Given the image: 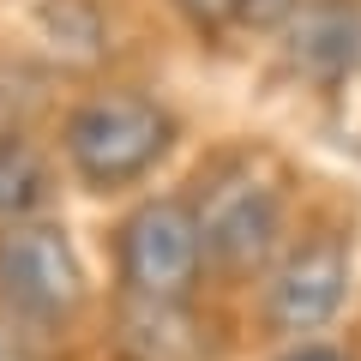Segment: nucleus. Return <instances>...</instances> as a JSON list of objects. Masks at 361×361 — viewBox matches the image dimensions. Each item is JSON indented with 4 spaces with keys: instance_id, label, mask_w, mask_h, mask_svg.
I'll list each match as a JSON object with an SVG mask.
<instances>
[{
    "instance_id": "1",
    "label": "nucleus",
    "mask_w": 361,
    "mask_h": 361,
    "mask_svg": "<svg viewBox=\"0 0 361 361\" xmlns=\"http://www.w3.org/2000/svg\"><path fill=\"white\" fill-rule=\"evenodd\" d=\"M66 163L90 193H121L145 180L175 145V115L145 90H97L61 127Z\"/></svg>"
},
{
    "instance_id": "2",
    "label": "nucleus",
    "mask_w": 361,
    "mask_h": 361,
    "mask_svg": "<svg viewBox=\"0 0 361 361\" xmlns=\"http://www.w3.org/2000/svg\"><path fill=\"white\" fill-rule=\"evenodd\" d=\"M115 271L121 295H151V301H187L205 271V235L199 211L180 193H157L139 211H127L115 235Z\"/></svg>"
},
{
    "instance_id": "3",
    "label": "nucleus",
    "mask_w": 361,
    "mask_h": 361,
    "mask_svg": "<svg viewBox=\"0 0 361 361\" xmlns=\"http://www.w3.org/2000/svg\"><path fill=\"white\" fill-rule=\"evenodd\" d=\"M0 295L13 301L25 319H73L85 307V265L61 223H6L0 235Z\"/></svg>"
},
{
    "instance_id": "4",
    "label": "nucleus",
    "mask_w": 361,
    "mask_h": 361,
    "mask_svg": "<svg viewBox=\"0 0 361 361\" xmlns=\"http://www.w3.org/2000/svg\"><path fill=\"white\" fill-rule=\"evenodd\" d=\"M199 235H205V253L229 271H253L265 265V253L283 235V199L277 187H265L247 169H217L199 199Z\"/></svg>"
},
{
    "instance_id": "5",
    "label": "nucleus",
    "mask_w": 361,
    "mask_h": 361,
    "mask_svg": "<svg viewBox=\"0 0 361 361\" xmlns=\"http://www.w3.org/2000/svg\"><path fill=\"white\" fill-rule=\"evenodd\" d=\"M343 295H349V247L337 235H313L265 283V325L277 337L319 331L325 319H337Z\"/></svg>"
},
{
    "instance_id": "6",
    "label": "nucleus",
    "mask_w": 361,
    "mask_h": 361,
    "mask_svg": "<svg viewBox=\"0 0 361 361\" xmlns=\"http://www.w3.org/2000/svg\"><path fill=\"white\" fill-rule=\"evenodd\" d=\"M361 54V0H307L289 25V61L319 90H337Z\"/></svg>"
},
{
    "instance_id": "7",
    "label": "nucleus",
    "mask_w": 361,
    "mask_h": 361,
    "mask_svg": "<svg viewBox=\"0 0 361 361\" xmlns=\"http://www.w3.org/2000/svg\"><path fill=\"white\" fill-rule=\"evenodd\" d=\"M121 355L127 361H205V331L187 301L121 295Z\"/></svg>"
},
{
    "instance_id": "8",
    "label": "nucleus",
    "mask_w": 361,
    "mask_h": 361,
    "mask_svg": "<svg viewBox=\"0 0 361 361\" xmlns=\"http://www.w3.org/2000/svg\"><path fill=\"white\" fill-rule=\"evenodd\" d=\"M49 205V163L25 133H0V217L25 223Z\"/></svg>"
},
{
    "instance_id": "9",
    "label": "nucleus",
    "mask_w": 361,
    "mask_h": 361,
    "mask_svg": "<svg viewBox=\"0 0 361 361\" xmlns=\"http://www.w3.org/2000/svg\"><path fill=\"white\" fill-rule=\"evenodd\" d=\"M37 25H42V37L61 54H73V61H97V54H103V18H97L90 0H42Z\"/></svg>"
},
{
    "instance_id": "10",
    "label": "nucleus",
    "mask_w": 361,
    "mask_h": 361,
    "mask_svg": "<svg viewBox=\"0 0 361 361\" xmlns=\"http://www.w3.org/2000/svg\"><path fill=\"white\" fill-rule=\"evenodd\" d=\"M175 13L199 30V37H223L229 25H241V0H175Z\"/></svg>"
},
{
    "instance_id": "11",
    "label": "nucleus",
    "mask_w": 361,
    "mask_h": 361,
    "mask_svg": "<svg viewBox=\"0 0 361 361\" xmlns=\"http://www.w3.org/2000/svg\"><path fill=\"white\" fill-rule=\"evenodd\" d=\"M301 6L307 0H241V25L247 30H289Z\"/></svg>"
},
{
    "instance_id": "12",
    "label": "nucleus",
    "mask_w": 361,
    "mask_h": 361,
    "mask_svg": "<svg viewBox=\"0 0 361 361\" xmlns=\"http://www.w3.org/2000/svg\"><path fill=\"white\" fill-rule=\"evenodd\" d=\"M277 361H349L343 349H331V343H295L289 355H277Z\"/></svg>"
}]
</instances>
